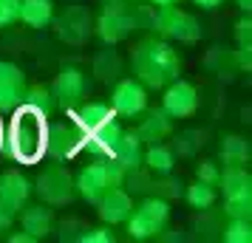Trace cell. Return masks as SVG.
<instances>
[{
	"label": "cell",
	"instance_id": "ba28073f",
	"mask_svg": "<svg viewBox=\"0 0 252 243\" xmlns=\"http://www.w3.org/2000/svg\"><path fill=\"white\" fill-rule=\"evenodd\" d=\"M133 28H136V23H133V12H130L127 3H122V6H105L102 14L94 23V31H96V37L102 40L105 46H116V43L127 40V34Z\"/></svg>",
	"mask_w": 252,
	"mask_h": 243
},
{
	"label": "cell",
	"instance_id": "3957f363",
	"mask_svg": "<svg viewBox=\"0 0 252 243\" xmlns=\"http://www.w3.org/2000/svg\"><path fill=\"white\" fill-rule=\"evenodd\" d=\"M170 220V204L159 195L145 198L139 207H133V212L127 215V235L133 241H150V238H159L164 226Z\"/></svg>",
	"mask_w": 252,
	"mask_h": 243
},
{
	"label": "cell",
	"instance_id": "52a82bcc",
	"mask_svg": "<svg viewBox=\"0 0 252 243\" xmlns=\"http://www.w3.org/2000/svg\"><path fill=\"white\" fill-rule=\"evenodd\" d=\"M88 91H91L88 77L80 68H74V65L60 68V74L51 82V96H54V105H57L60 110H71L74 105L85 102L88 99Z\"/></svg>",
	"mask_w": 252,
	"mask_h": 243
},
{
	"label": "cell",
	"instance_id": "836d02e7",
	"mask_svg": "<svg viewBox=\"0 0 252 243\" xmlns=\"http://www.w3.org/2000/svg\"><path fill=\"white\" fill-rule=\"evenodd\" d=\"M218 175H221V170H218L216 162H201L198 167H195V178L198 181H204V184H218Z\"/></svg>",
	"mask_w": 252,
	"mask_h": 243
},
{
	"label": "cell",
	"instance_id": "f35d334b",
	"mask_svg": "<svg viewBox=\"0 0 252 243\" xmlns=\"http://www.w3.org/2000/svg\"><path fill=\"white\" fill-rule=\"evenodd\" d=\"M9 238V243H37V238H32L29 232H12V235H6Z\"/></svg>",
	"mask_w": 252,
	"mask_h": 243
},
{
	"label": "cell",
	"instance_id": "7bdbcfd3",
	"mask_svg": "<svg viewBox=\"0 0 252 243\" xmlns=\"http://www.w3.org/2000/svg\"><path fill=\"white\" fill-rule=\"evenodd\" d=\"M153 6H167V3H179V0H150Z\"/></svg>",
	"mask_w": 252,
	"mask_h": 243
},
{
	"label": "cell",
	"instance_id": "8d00e7d4",
	"mask_svg": "<svg viewBox=\"0 0 252 243\" xmlns=\"http://www.w3.org/2000/svg\"><path fill=\"white\" fill-rule=\"evenodd\" d=\"M235 57V68L238 71H252V46H238V51H232Z\"/></svg>",
	"mask_w": 252,
	"mask_h": 243
},
{
	"label": "cell",
	"instance_id": "484cf974",
	"mask_svg": "<svg viewBox=\"0 0 252 243\" xmlns=\"http://www.w3.org/2000/svg\"><path fill=\"white\" fill-rule=\"evenodd\" d=\"M187 204H190L193 209H198V212L210 209L213 204H216V187L204 184V181H198V178H195L193 184L187 187Z\"/></svg>",
	"mask_w": 252,
	"mask_h": 243
},
{
	"label": "cell",
	"instance_id": "e0dca14e",
	"mask_svg": "<svg viewBox=\"0 0 252 243\" xmlns=\"http://www.w3.org/2000/svg\"><path fill=\"white\" fill-rule=\"evenodd\" d=\"M142 113H145V119L136 128V136L142 139V144H159V141H164L173 133V119L161 108H156V110L145 108Z\"/></svg>",
	"mask_w": 252,
	"mask_h": 243
},
{
	"label": "cell",
	"instance_id": "7402d4cb",
	"mask_svg": "<svg viewBox=\"0 0 252 243\" xmlns=\"http://www.w3.org/2000/svg\"><path fill=\"white\" fill-rule=\"evenodd\" d=\"M218 156H221L224 167H247L252 159V144L244 136H224L221 147H218Z\"/></svg>",
	"mask_w": 252,
	"mask_h": 243
},
{
	"label": "cell",
	"instance_id": "ab89813d",
	"mask_svg": "<svg viewBox=\"0 0 252 243\" xmlns=\"http://www.w3.org/2000/svg\"><path fill=\"white\" fill-rule=\"evenodd\" d=\"M195 6H201V9H218L224 0H193Z\"/></svg>",
	"mask_w": 252,
	"mask_h": 243
},
{
	"label": "cell",
	"instance_id": "d590c367",
	"mask_svg": "<svg viewBox=\"0 0 252 243\" xmlns=\"http://www.w3.org/2000/svg\"><path fill=\"white\" fill-rule=\"evenodd\" d=\"M235 40H238V46H252V20H250V14L241 17L238 23H235Z\"/></svg>",
	"mask_w": 252,
	"mask_h": 243
},
{
	"label": "cell",
	"instance_id": "5bb4252c",
	"mask_svg": "<svg viewBox=\"0 0 252 243\" xmlns=\"http://www.w3.org/2000/svg\"><path fill=\"white\" fill-rule=\"evenodd\" d=\"M96 209H99L102 223L116 226V223H125L127 215L133 212V198L127 195L125 187H108L105 195L96 201Z\"/></svg>",
	"mask_w": 252,
	"mask_h": 243
},
{
	"label": "cell",
	"instance_id": "7a4b0ae2",
	"mask_svg": "<svg viewBox=\"0 0 252 243\" xmlns=\"http://www.w3.org/2000/svg\"><path fill=\"white\" fill-rule=\"evenodd\" d=\"M12 125L6 130V144L14 162L20 164H37L46 156V130L48 116L29 105H17L12 110Z\"/></svg>",
	"mask_w": 252,
	"mask_h": 243
},
{
	"label": "cell",
	"instance_id": "ffe728a7",
	"mask_svg": "<svg viewBox=\"0 0 252 243\" xmlns=\"http://www.w3.org/2000/svg\"><path fill=\"white\" fill-rule=\"evenodd\" d=\"M17 20L29 28H46L54 20V0H20Z\"/></svg>",
	"mask_w": 252,
	"mask_h": 243
},
{
	"label": "cell",
	"instance_id": "6da1fadb",
	"mask_svg": "<svg viewBox=\"0 0 252 243\" xmlns=\"http://www.w3.org/2000/svg\"><path fill=\"white\" fill-rule=\"evenodd\" d=\"M130 68H133V77L145 88L161 91L167 82H173L182 74V59L167 40L145 37L130 51Z\"/></svg>",
	"mask_w": 252,
	"mask_h": 243
},
{
	"label": "cell",
	"instance_id": "d6986e66",
	"mask_svg": "<svg viewBox=\"0 0 252 243\" xmlns=\"http://www.w3.org/2000/svg\"><path fill=\"white\" fill-rule=\"evenodd\" d=\"M111 156H114L125 170H136V167H142L145 144H142V139L136 136V130H122V136H119V141H116V147H114Z\"/></svg>",
	"mask_w": 252,
	"mask_h": 243
},
{
	"label": "cell",
	"instance_id": "5b68a950",
	"mask_svg": "<svg viewBox=\"0 0 252 243\" xmlns=\"http://www.w3.org/2000/svg\"><path fill=\"white\" fill-rule=\"evenodd\" d=\"M34 189L40 201L48 204V207H65L77 198V189H74V175L68 173V167H63L60 162L48 164L43 173L37 175Z\"/></svg>",
	"mask_w": 252,
	"mask_h": 243
},
{
	"label": "cell",
	"instance_id": "8fae6325",
	"mask_svg": "<svg viewBox=\"0 0 252 243\" xmlns=\"http://www.w3.org/2000/svg\"><path fill=\"white\" fill-rule=\"evenodd\" d=\"M26 93V74L20 65L9 59H0V113H12L23 102Z\"/></svg>",
	"mask_w": 252,
	"mask_h": 243
},
{
	"label": "cell",
	"instance_id": "e575fe53",
	"mask_svg": "<svg viewBox=\"0 0 252 243\" xmlns=\"http://www.w3.org/2000/svg\"><path fill=\"white\" fill-rule=\"evenodd\" d=\"M17 9H20V0H0V28L17 20Z\"/></svg>",
	"mask_w": 252,
	"mask_h": 243
},
{
	"label": "cell",
	"instance_id": "ee69618b",
	"mask_svg": "<svg viewBox=\"0 0 252 243\" xmlns=\"http://www.w3.org/2000/svg\"><path fill=\"white\" fill-rule=\"evenodd\" d=\"M125 3H139V0H125Z\"/></svg>",
	"mask_w": 252,
	"mask_h": 243
},
{
	"label": "cell",
	"instance_id": "d4e9b609",
	"mask_svg": "<svg viewBox=\"0 0 252 243\" xmlns=\"http://www.w3.org/2000/svg\"><path fill=\"white\" fill-rule=\"evenodd\" d=\"M20 105H29V108H34V110H40L43 116H51L54 110H57V105H54V96H51V88H46V85H26V93H23V102Z\"/></svg>",
	"mask_w": 252,
	"mask_h": 243
},
{
	"label": "cell",
	"instance_id": "9c48e42d",
	"mask_svg": "<svg viewBox=\"0 0 252 243\" xmlns=\"http://www.w3.org/2000/svg\"><path fill=\"white\" fill-rule=\"evenodd\" d=\"M161 91H164V96H161V110L170 116V119H187V116H193L198 110V91H195L193 82L176 77Z\"/></svg>",
	"mask_w": 252,
	"mask_h": 243
},
{
	"label": "cell",
	"instance_id": "74e56055",
	"mask_svg": "<svg viewBox=\"0 0 252 243\" xmlns=\"http://www.w3.org/2000/svg\"><path fill=\"white\" fill-rule=\"evenodd\" d=\"M12 223H14V215L6 212V209H0V238H6V232L12 229Z\"/></svg>",
	"mask_w": 252,
	"mask_h": 243
},
{
	"label": "cell",
	"instance_id": "4316f807",
	"mask_svg": "<svg viewBox=\"0 0 252 243\" xmlns=\"http://www.w3.org/2000/svg\"><path fill=\"white\" fill-rule=\"evenodd\" d=\"M201 144H204V136L198 130H182L176 136V141H173V153L182 156V159H190V156H195L201 150Z\"/></svg>",
	"mask_w": 252,
	"mask_h": 243
},
{
	"label": "cell",
	"instance_id": "1f68e13d",
	"mask_svg": "<svg viewBox=\"0 0 252 243\" xmlns=\"http://www.w3.org/2000/svg\"><path fill=\"white\" fill-rule=\"evenodd\" d=\"M102 167H105V178H108V187H122V181H125V167L116 162L114 156H108V159H102Z\"/></svg>",
	"mask_w": 252,
	"mask_h": 243
},
{
	"label": "cell",
	"instance_id": "4dcf8cb0",
	"mask_svg": "<svg viewBox=\"0 0 252 243\" xmlns=\"http://www.w3.org/2000/svg\"><path fill=\"white\" fill-rule=\"evenodd\" d=\"M184 192V184L179 178H170V173L161 175V181H153V195L164 198V201H170V198H179Z\"/></svg>",
	"mask_w": 252,
	"mask_h": 243
},
{
	"label": "cell",
	"instance_id": "603a6c76",
	"mask_svg": "<svg viewBox=\"0 0 252 243\" xmlns=\"http://www.w3.org/2000/svg\"><path fill=\"white\" fill-rule=\"evenodd\" d=\"M142 167L150 170V173H156V175L173 173V167H176V153H173V147L161 144V141L159 144H148V150L142 156Z\"/></svg>",
	"mask_w": 252,
	"mask_h": 243
},
{
	"label": "cell",
	"instance_id": "277c9868",
	"mask_svg": "<svg viewBox=\"0 0 252 243\" xmlns=\"http://www.w3.org/2000/svg\"><path fill=\"white\" fill-rule=\"evenodd\" d=\"M150 28H153L156 34L167 37V40H179V43H187V46L201 40V26H198V20H195L190 12L176 9L173 3L153 9Z\"/></svg>",
	"mask_w": 252,
	"mask_h": 243
},
{
	"label": "cell",
	"instance_id": "60d3db41",
	"mask_svg": "<svg viewBox=\"0 0 252 243\" xmlns=\"http://www.w3.org/2000/svg\"><path fill=\"white\" fill-rule=\"evenodd\" d=\"M235 3H238V9H241L244 14H250V12H252V0H235Z\"/></svg>",
	"mask_w": 252,
	"mask_h": 243
},
{
	"label": "cell",
	"instance_id": "ac0fdd59",
	"mask_svg": "<svg viewBox=\"0 0 252 243\" xmlns=\"http://www.w3.org/2000/svg\"><path fill=\"white\" fill-rule=\"evenodd\" d=\"M17 218H20V226H23L32 238H46L48 232L54 229V212L48 209V204H34V207H23L17 212Z\"/></svg>",
	"mask_w": 252,
	"mask_h": 243
},
{
	"label": "cell",
	"instance_id": "7c38bea8",
	"mask_svg": "<svg viewBox=\"0 0 252 243\" xmlns=\"http://www.w3.org/2000/svg\"><path fill=\"white\" fill-rule=\"evenodd\" d=\"M94 31V20H91V12L85 6H68L63 17L57 20V37L65 40L71 46H82Z\"/></svg>",
	"mask_w": 252,
	"mask_h": 243
},
{
	"label": "cell",
	"instance_id": "b9f144b4",
	"mask_svg": "<svg viewBox=\"0 0 252 243\" xmlns=\"http://www.w3.org/2000/svg\"><path fill=\"white\" fill-rule=\"evenodd\" d=\"M3 144H6V130H3V119H0V153H3Z\"/></svg>",
	"mask_w": 252,
	"mask_h": 243
},
{
	"label": "cell",
	"instance_id": "d6a6232c",
	"mask_svg": "<svg viewBox=\"0 0 252 243\" xmlns=\"http://www.w3.org/2000/svg\"><path fill=\"white\" fill-rule=\"evenodd\" d=\"M80 243H114V232L108 226H96V229H82L77 235Z\"/></svg>",
	"mask_w": 252,
	"mask_h": 243
},
{
	"label": "cell",
	"instance_id": "30bf717a",
	"mask_svg": "<svg viewBox=\"0 0 252 243\" xmlns=\"http://www.w3.org/2000/svg\"><path fill=\"white\" fill-rule=\"evenodd\" d=\"M148 108V88L133 77V80H119L111 93V110L119 119H136Z\"/></svg>",
	"mask_w": 252,
	"mask_h": 243
},
{
	"label": "cell",
	"instance_id": "2e32d148",
	"mask_svg": "<svg viewBox=\"0 0 252 243\" xmlns=\"http://www.w3.org/2000/svg\"><path fill=\"white\" fill-rule=\"evenodd\" d=\"M65 113H68V119L82 133H94L99 125H105L108 119H114L111 105H105V102H80V105H74L71 110H65Z\"/></svg>",
	"mask_w": 252,
	"mask_h": 243
},
{
	"label": "cell",
	"instance_id": "4fadbf2b",
	"mask_svg": "<svg viewBox=\"0 0 252 243\" xmlns=\"http://www.w3.org/2000/svg\"><path fill=\"white\" fill-rule=\"evenodd\" d=\"M29 195H32V181L26 175H20L17 170L0 173V209L12 212L17 218V212L26 207Z\"/></svg>",
	"mask_w": 252,
	"mask_h": 243
},
{
	"label": "cell",
	"instance_id": "83f0119b",
	"mask_svg": "<svg viewBox=\"0 0 252 243\" xmlns=\"http://www.w3.org/2000/svg\"><path fill=\"white\" fill-rule=\"evenodd\" d=\"M224 243H250L252 241V223L250 218H229V223L221 229Z\"/></svg>",
	"mask_w": 252,
	"mask_h": 243
},
{
	"label": "cell",
	"instance_id": "cb8c5ba5",
	"mask_svg": "<svg viewBox=\"0 0 252 243\" xmlns=\"http://www.w3.org/2000/svg\"><path fill=\"white\" fill-rule=\"evenodd\" d=\"M94 74H96V80L105 82V85H111V82L119 80V74H122V59L116 57V51H99V54L94 57Z\"/></svg>",
	"mask_w": 252,
	"mask_h": 243
},
{
	"label": "cell",
	"instance_id": "f1b7e54d",
	"mask_svg": "<svg viewBox=\"0 0 252 243\" xmlns=\"http://www.w3.org/2000/svg\"><path fill=\"white\" fill-rule=\"evenodd\" d=\"M122 187H127L130 192H150V189H153L150 170H142V167H136V170H127Z\"/></svg>",
	"mask_w": 252,
	"mask_h": 243
},
{
	"label": "cell",
	"instance_id": "8992f818",
	"mask_svg": "<svg viewBox=\"0 0 252 243\" xmlns=\"http://www.w3.org/2000/svg\"><path fill=\"white\" fill-rule=\"evenodd\" d=\"M82 141H85V133L71 119L68 122H54L46 130V156L51 162L65 164L82 153Z\"/></svg>",
	"mask_w": 252,
	"mask_h": 243
},
{
	"label": "cell",
	"instance_id": "f546056e",
	"mask_svg": "<svg viewBox=\"0 0 252 243\" xmlns=\"http://www.w3.org/2000/svg\"><path fill=\"white\" fill-rule=\"evenodd\" d=\"M224 215L227 218H252V195L224 198Z\"/></svg>",
	"mask_w": 252,
	"mask_h": 243
},
{
	"label": "cell",
	"instance_id": "9a60e30c",
	"mask_svg": "<svg viewBox=\"0 0 252 243\" xmlns=\"http://www.w3.org/2000/svg\"><path fill=\"white\" fill-rule=\"evenodd\" d=\"M74 189H77V195L85 198L88 204H96L99 198L105 195V189H108V178H105V167L102 162H94L88 167H82L77 178H74Z\"/></svg>",
	"mask_w": 252,
	"mask_h": 243
},
{
	"label": "cell",
	"instance_id": "44dd1931",
	"mask_svg": "<svg viewBox=\"0 0 252 243\" xmlns=\"http://www.w3.org/2000/svg\"><path fill=\"white\" fill-rule=\"evenodd\" d=\"M224 198H238V195H252V175L247 167H224V173L218 175V184Z\"/></svg>",
	"mask_w": 252,
	"mask_h": 243
}]
</instances>
